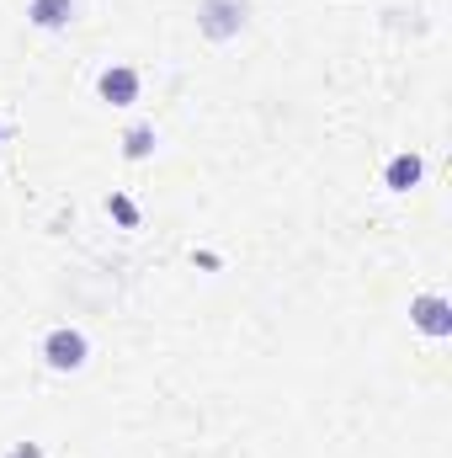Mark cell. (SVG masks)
I'll return each mask as SVG.
<instances>
[{
	"label": "cell",
	"mask_w": 452,
	"mask_h": 458,
	"mask_svg": "<svg viewBox=\"0 0 452 458\" xmlns=\"http://www.w3.org/2000/svg\"><path fill=\"white\" fill-rule=\"evenodd\" d=\"M245 16H250V0H203V5H197V27H203L208 43H229V38H239Z\"/></svg>",
	"instance_id": "obj_1"
},
{
	"label": "cell",
	"mask_w": 452,
	"mask_h": 458,
	"mask_svg": "<svg viewBox=\"0 0 452 458\" xmlns=\"http://www.w3.org/2000/svg\"><path fill=\"white\" fill-rule=\"evenodd\" d=\"M86 357H91V342H86V331H75V326H54V331L43 336V362H48L54 373H75V368H86Z\"/></svg>",
	"instance_id": "obj_2"
},
{
	"label": "cell",
	"mask_w": 452,
	"mask_h": 458,
	"mask_svg": "<svg viewBox=\"0 0 452 458\" xmlns=\"http://www.w3.org/2000/svg\"><path fill=\"white\" fill-rule=\"evenodd\" d=\"M410 326H415L421 336L442 342V336H452V304L442 293H421V299L410 304Z\"/></svg>",
	"instance_id": "obj_3"
},
{
	"label": "cell",
	"mask_w": 452,
	"mask_h": 458,
	"mask_svg": "<svg viewBox=\"0 0 452 458\" xmlns=\"http://www.w3.org/2000/svg\"><path fill=\"white\" fill-rule=\"evenodd\" d=\"M96 91H102V102H113V107H133V102H138V70L107 64V70L96 75Z\"/></svg>",
	"instance_id": "obj_4"
},
{
	"label": "cell",
	"mask_w": 452,
	"mask_h": 458,
	"mask_svg": "<svg viewBox=\"0 0 452 458\" xmlns=\"http://www.w3.org/2000/svg\"><path fill=\"white\" fill-rule=\"evenodd\" d=\"M421 176H426V160L421 155H394L389 171H383V187L389 192H410V187H421Z\"/></svg>",
	"instance_id": "obj_5"
},
{
	"label": "cell",
	"mask_w": 452,
	"mask_h": 458,
	"mask_svg": "<svg viewBox=\"0 0 452 458\" xmlns=\"http://www.w3.org/2000/svg\"><path fill=\"white\" fill-rule=\"evenodd\" d=\"M27 16H32L43 32H59V27H70V21H75V0H32V5H27Z\"/></svg>",
	"instance_id": "obj_6"
},
{
	"label": "cell",
	"mask_w": 452,
	"mask_h": 458,
	"mask_svg": "<svg viewBox=\"0 0 452 458\" xmlns=\"http://www.w3.org/2000/svg\"><path fill=\"white\" fill-rule=\"evenodd\" d=\"M122 155H128V160H149V155H155V128H149V123H133V128L122 133Z\"/></svg>",
	"instance_id": "obj_7"
},
{
	"label": "cell",
	"mask_w": 452,
	"mask_h": 458,
	"mask_svg": "<svg viewBox=\"0 0 452 458\" xmlns=\"http://www.w3.org/2000/svg\"><path fill=\"white\" fill-rule=\"evenodd\" d=\"M107 214H113V219H117L122 229H138V208H133V203H128L122 192H113V198H107Z\"/></svg>",
	"instance_id": "obj_8"
},
{
	"label": "cell",
	"mask_w": 452,
	"mask_h": 458,
	"mask_svg": "<svg viewBox=\"0 0 452 458\" xmlns=\"http://www.w3.org/2000/svg\"><path fill=\"white\" fill-rule=\"evenodd\" d=\"M5 458H43V448H38V443H16Z\"/></svg>",
	"instance_id": "obj_9"
}]
</instances>
